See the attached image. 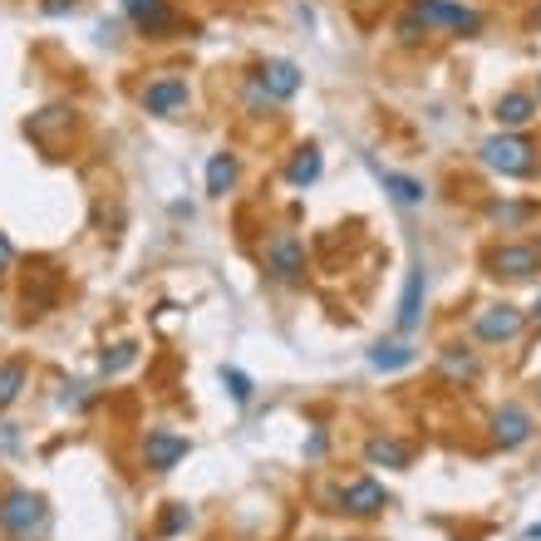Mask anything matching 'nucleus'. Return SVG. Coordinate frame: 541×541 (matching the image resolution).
Instances as JSON below:
<instances>
[{"label": "nucleus", "instance_id": "obj_1", "mask_svg": "<svg viewBox=\"0 0 541 541\" xmlns=\"http://www.w3.org/2000/svg\"><path fill=\"white\" fill-rule=\"evenodd\" d=\"M45 497L40 492H30V487H10L5 497H0V532L10 541H35L45 532Z\"/></svg>", "mask_w": 541, "mask_h": 541}, {"label": "nucleus", "instance_id": "obj_2", "mask_svg": "<svg viewBox=\"0 0 541 541\" xmlns=\"http://www.w3.org/2000/svg\"><path fill=\"white\" fill-rule=\"evenodd\" d=\"M478 153H482V163H487L492 173H502V178H527V173H537V148H532L527 138H517V133L487 138Z\"/></svg>", "mask_w": 541, "mask_h": 541}, {"label": "nucleus", "instance_id": "obj_3", "mask_svg": "<svg viewBox=\"0 0 541 541\" xmlns=\"http://www.w3.org/2000/svg\"><path fill=\"white\" fill-rule=\"evenodd\" d=\"M409 15L423 20V30H453V35H478L482 15L473 5H458V0H409Z\"/></svg>", "mask_w": 541, "mask_h": 541}, {"label": "nucleus", "instance_id": "obj_4", "mask_svg": "<svg viewBox=\"0 0 541 541\" xmlns=\"http://www.w3.org/2000/svg\"><path fill=\"white\" fill-rule=\"evenodd\" d=\"M482 266L497 281H532L541 271V246H532V241H502V246H492L482 256Z\"/></svg>", "mask_w": 541, "mask_h": 541}, {"label": "nucleus", "instance_id": "obj_5", "mask_svg": "<svg viewBox=\"0 0 541 541\" xmlns=\"http://www.w3.org/2000/svg\"><path fill=\"white\" fill-rule=\"evenodd\" d=\"M266 276L276 286H301L305 281V246L296 232H276L266 241Z\"/></svg>", "mask_w": 541, "mask_h": 541}, {"label": "nucleus", "instance_id": "obj_6", "mask_svg": "<svg viewBox=\"0 0 541 541\" xmlns=\"http://www.w3.org/2000/svg\"><path fill=\"white\" fill-rule=\"evenodd\" d=\"M187 99H192V89H187V79H178V74H158V79H148L143 94H138L143 114H153V119H173V114H182Z\"/></svg>", "mask_w": 541, "mask_h": 541}, {"label": "nucleus", "instance_id": "obj_7", "mask_svg": "<svg viewBox=\"0 0 541 541\" xmlns=\"http://www.w3.org/2000/svg\"><path fill=\"white\" fill-rule=\"evenodd\" d=\"M522 325H527V315H522V305H512V301L482 305L478 320H473V330H478L482 345H507V340L522 335Z\"/></svg>", "mask_w": 541, "mask_h": 541}, {"label": "nucleus", "instance_id": "obj_8", "mask_svg": "<svg viewBox=\"0 0 541 541\" xmlns=\"http://www.w3.org/2000/svg\"><path fill=\"white\" fill-rule=\"evenodd\" d=\"M389 502H394L389 487L374 482V478H355V482H345V487L335 492V512H345V517H379Z\"/></svg>", "mask_w": 541, "mask_h": 541}, {"label": "nucleus", "instance_id": "obj_9", "mask_svg": "<svg viewBox=\"0 0 541 541\" xmlns=\"http://www.w3.org/2000/svg\"><path fill=\"white\" fill-rule=\"evenodd\" d=\"M187 453H192V443L173 428H148L143 433V468L148 473H173Z\"/></svg>", "mask_w": 541, "mask_h": 541}, {"label": "nucleus", "instance_id": "obj_10", "mask_svg": "<svg viewBox=\"0 0 541 541\" xmlns=\"http://www.w3.org/2000/svg\"><path fill=\"white\" fill-rule=\"evenodd\" d=\"M251 84H256L271 104H286V99H296V89H301V64L296 60H261Z\"/></svg>", "mask_w": 541, "mask_h": 541}, {"label": "nucleus", "instance_id": "obj_11", "mask_svg": "<svg viewBox=\"0 0 541 541\" xmlns=\"http://www.w3.org/2000/svg\"><path fill=\"white\" fill-rule=\"evenodd\" d=\"M123 10H128V20L138 25V35L163 40L168 30H178V15H173L168 0H123Z\"/></svg>", "mask_w": 541, "mask_h": 541}, {"label": "nucleus", "instance_id": "obj_12", "mask_svg": "<svg viewBox=\"0 0 541 541\" xmlns=\"http://www.w3.org/2000/svg\"><path fill=\"white\" fill-rule=\"evenodd\" d=\"M532 414L522 409V404H502L497 414H492V443L497 448H522L527 438H532Z\"/></svg>", "mask_w": 541, "mask_h": 541}, {"label": "nucleus", "instance_id": "obj_13", "mask_svg": "<svg viewBox=\"0 0 541 541\" xmlns=\"http://www.w3.org/2000/svg\"><path fill=\"white\" fill-rule=\"evenodd\" d=\"M364 463H369V468H394V473H404V468L414 463V448H409L404 438H394V433H374V438L364 443Z\"/></svg>", "mask_w": 541, "mask_h": 541}, {"label": "nucleus", "instance_id": "obj_14", "mask_svg": "<svg viewBox=\"0 0 541 541\" xmlns=\"http://www.w3.org/2000/svg\"><path fill=\"white\" fill-rule=\"evenodd\" d=\"M423 296H428V276H423V266H414L404 281V296H399V315H394L399 335H414L423 325Z\"/></svg>", "mask_w": 541, "mask_h": 541}, {"label": "nucleus", "instance_id": "obj_15", "mask_svg": "<svg viewBox=\"0 0 541 541\" xmlns=\"http://www.w3.org/2000/svg\"><path fill=\"white\" fill-rule=\"evenodd\" d=\"M369 173L379 178V187H384V192H389V197H394L399 207H423V202H428V187H423L419 178L389 173V168H384V163H374V158H369Z\"/></svg>", "mask_w": 541, "mask_h": 541}, {"label": "nucleus", "instance_id": "obj_16", "mask_svg": "<svg viewBox=\"0 0 541 541\" xmlns=\"http://www.w3.org/2000/svg\"><path fill=\"white\" fill-rule=\"evenodd\" d=\"M419 360V350L409 345V340H379L374 350H369V369H379V374H394V369H409V364Z\"/></svg>", "mask_w": 541, "mask_h": 541}, {"label": "nucleus", "instance_id": "obj_17", "mask_svg": "<svg viewBox=\"0 0 541 541\" xmlns=\"http://www.w3.org/2000/svg\"><path fill=\"white\" fill-rule=\"evenodd\" d=\"M438 369H443V379H453V384H473V379H478V355H473L468 345H443Z\"/></svg>", "mask_w": 541, "mask_h": 541}, {"label": "nucleus", "instance_id": "obj_18", "mask_svg": "<svg viewBox=\"0 0 541 541\" xmlns=\"http://www.w3.org/2000/svg\"><path fill=\"white\" fill-rule=\"evenodd\" d=\"M492 119L502 123V128H527V123L537 119V99L532 94H502L497 109H492Z\"/></svg>", "mask_w": 541, "mask_h": 541}, {"label": "nucleus", "instance_id": "obj_19", "mask_svg": "<svg viewBox=\"0 0 541 541\" xmlns=\"http://www.w3.org/2000/svg\"><path fill=\"white\" fill-rule=\"evenodd\" d=\"M241 178V163L237 153H212V163H207V197H227Z\"/></svg>", "mask_w": 541, "mask_h": 541}, {"label": "nucleus", "instance_id": "obj_20", "mask_svg": "<svg viewBox=\"0 0 541 541\" xmlns=\"http://www.w3.org/2000/svg\"><path fill=\"white\" fill-rule=\"evenodd\" d=\"M320 168H325L320 148H315V143H305V148L291 153V163H286V182H291V187H310V182L320 178Z\"/></svg>", "mask_w": 541, "mask_h": 541}, {"label": "nucleus", "instance_id": "obj_21", "mask_svg": "<svg viewBox=\"0 0 541 541\" xmlns=\"http://www.w3.org/2000/svg\"><path fill=\"white\" fill-rule=\"evenodd\" d=\"M25 389H30V364H25V360H5V364H0V409H10Z\"/></svg>", "mask_w": 541, "mask_h": 541}, {"label": "nucleus", "instance_id": "obj_22", "mask_svg": "<svg viewBox=\"0 0 541 541\" xmlns=\"http://www.w3.org/2000/svg\"><path fill=\"white\" fill-rule=\"evenodd\" d=\"M532 217H537V202H492V207H487V222L502 227V232H512V227H522V222H532Z\"/></svg>", "mask_w": 541, "mask_h": 541}, {"label": "nucleus", "instance_id": "obj_23", "mask_svg": "<svg viewBox=\"0 0 541 541\" xmlns=\"http://www.w3.org/2000/svg\"><path fill=\"white\" fill-rule=\"evenodd\" d=\"M133 360H138V345H133V340H119V345H109V350L99 355V369H104V374H119V369H128Z\"/></svg>", "mask_w": 541, "mask_h": 541}, {"label": "nucleus", "instance_id": "obj_24", "mask_svg": "<svg viewBox=\"0 0 541 541\" xmlns=\"http://www.w3.org/2000/svg\"><path fill=\"white\" fill-rule=\"evenodd\" d=\"M222 384H227V394H232L237 404H251V389H256V384L241 374L237 364H222Z\"/></svg>", "mask_w": 541, "mask_h": 541}, {"label": "nucleus", "instance_id": "obj_25", "mask_svg": "<svg viewBox=\"0 0 541 541\" xmlns=\"http://www.w3.org/2000/svg\"><path fill=\"white\" fill-rule=\"evenodd\" d=\"M182 527H192V512H187V502H173V507L163 512V522H158V532H163V537H178Z\"/></svg>", "mask_w": 541, "mask_h": 541}, {"label": "nucleus", "instance_id": "obj_26", "mask_svg": "<svg viewBox=\"0 0 541 541\" xmlns=\"http://www.w3.org/2000/svg\"><path fill=\"white\" fill-rule=\"evenodd\" d=\"M399 40H404V45H419V40H428V30H423V20H414L409 10H404V20H399Z\"/></svg>", "mask_w": 541, "mask_h": 541}, {"label": "nucleus", "instance_id": "obj_27", "mask_svg": "<svg viewBox=\"0 0 541 541\" xmlns=\"http://www.w3.org/2000/svg\"><path fill=\"white\" fill-rule=\"evenodd\" d=\"M325 448H330V433H325V428H315V433H310V443H305V458H325Z\"/></svg>", "mask_w": 541, "mask_h": 541}, {"label": "nucleus", "instance_id": "obj_28", "mask_svg": "<svg viewBox=\"0 0 541 541\" xmlns=\"http://www.w3.org/2000/svg\"><path fill=\"white\" fill-rule=\"evenodd\" d=\"M79 0H45V15H74Z\"/></svg>", "mask_w": 541, "mask_h": 541}, {"label": "nucleus", "instance_id": "obj_29", "mask_svg": "<svg viewBox=\"0 0 541 541\" xmlns=\"http://www.w3.org/2000/svg\"><path fill=\"white\" fill-rule=\"evenodd\" d=\"M15 266V246L5 241V232H0V271H10Z\"/></svg>", "mask_w": 541, "mask_h": 541}, {"label": "nucleus", "instance_id": "obj_30", "mask_svg": "<svg viewBox=\"0 0 541 541\" xmlns=\"http://www.w3.org/2000/svg\"><path fill=\"white\" fill-rule=\"evenodd\" d=\"M527 541H541V522L537 527H527Z\"/></svg>", "mask_w": 541, "mask_h": 541}, {"label": "nucleus", "instance_id": "obj_31", "mask_svg": "<svg viewBox=\"0 0 541 541\" xmlns=\"http://www.w3.org/2000/svg\"><path fill=\"white\" fill-rule=\"evenodd\" d=\"M532 315H537V320H541V291H537V305H532Z\"/></svg>", "mask_w": 541, "mask_h": 541}, {"label": "nucleus", "instance_id": "obj_32", "mask_svg": "<svg viewBox=\"0 0 541 541\" xmlns=\"http://www.w3.org/2000/svg\"><path fill=\"white\" fill-rule=\"evenodd\" d=\"M537 25H541V5H537Z\"/></svg>", "mask_w": 541, "mask_h": 541}, {"label": "nucleus", "instance_id": "obj_33", "mask_svg": "<svg viewBox=\"0 0 541 541\" xmlns=\"http://www.w3.org/2000/svg\"><path fill=\"white\" fill-rule=\"evenodd\" d=\"M537 94H541V79H537Z\"/></svg>", "mask_w": 541, "mask_h": 541}, {"label": "nucleus", "instance_id": "obj_34", "mask_svg": "<svg viewBox=\"0 0 541 541\" xmlns=\"http://www.w3.org/2000/svg\"><path fill=\"white\" fill-rule=\"evenodd\" d=\"M350 541H360V537H350Z\"/></svg>", "mask_w": 541, "mask_h": 541}]
</instances>
